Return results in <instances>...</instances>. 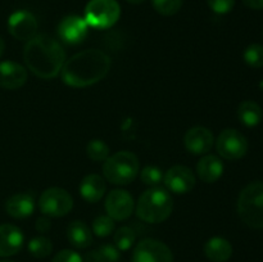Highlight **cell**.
Wrapping results in <instances>:
<instances>
[{
    "mask_svg": "<svg viewBox=\"0 0 263 262\" xmlns=\"http://www.w3.org/2000/svg\"><path fill=\"white\" fill-rule=\"evenodd\" d=\"M109 146L105 141L94 139L89 141L86 145V153L91 161L94 162H104L109 157Z\"/></svg>",
    "mask_w": 263,
    "mask_h": 262,
    "instance_id": "26",
    "label": "cell"
},
{
    "mask_svg": "<svg viewBox=\"0 0 263 262\" xmlns=\"http://www.w3.org/2000/svg\"><path fill=\"white\" fill-rule=\"evenodd\" d=\"M73 207V198L62 188H49L39 198V208L48 217H63Z\"/></svg>",
    "mask_w": 263,
    "mask_h": 262,
    "instance_id": "7",
    "label": "cell"
},
{
    "mask_svg": "<svg viewBox=\"0 0 263 262\" xmlns=\"http://www.w3.org/2000/svg\"><path fill=\"white\" fill-rule=\"evenodd\" d=\"M107 184L105 180L98 174L86 175L80 182V194L86 202L97 203L104 197Z\"/></svg>",
    "mask_w": 263,
    "mask_h": 262,
    "instance_id": "19",
    "label": "cell"
},
{
    "mask_svg": "<svg viewBox=\"0 0 263 262\" xmlns=\"http://www.w3.org/2000/svg\"><path fill=\"white\" fill-rule=\"evenodd\" d=\"M133 262H174V254L163 241L143 239L134 249Z\"/></svg>",
    "mask_w": 263,
    "mask_h": 262,
    "instance_id": "9",
    "label": "cell"
},
{
    "mask_svg": "<svg viewBox=\"0 0 263 262\" xmlns=\"http://www.w3.org/2000/svg\"><path fill=\"white\" fill-rule=\"evenodd\" d=\"M113 240H115V246L117 247L118 251H128L135 243L136 233L130 226H122V228L117 229Z\"/></svg>",
    "mask_w": 263,
    "mask_h": 262,
    "instance_id": "25",
    "label": "cell"
},
{
    "mask_svg": "<svg viewBox=\"0 0 263 262\" xmlns=\"http://www.w3.org/2000/svg\"><path fill=\"white\" fill-rule=\"evenodd\" d=\"M0 262H12V261H0Z\"/></svg>",
    "mask_w": 263,
    "mask_h": 262,
    "instance_id": "37",
    "label": "cell"
},
{
    "mask_svg": "<svg viewBox=\"0 0 263 262\" xmlns=\"http://www.w3.org/2000/svg\"><path fill=\"white\" fill-rule=\"evenodd\" d=\"M68 241L77 249H85L91 246L92 234L84 221H72L67 228Z\"/></svg>",
    "mask_w": 263,
    "mask_h": 262,
    "instance_id": "21",
    "label": "cell"
},
{
    "mask_svg": "<svg viewBox=\"0 0 263 262\" xmlns=\"http://www.w3.org/2000/svg\"><path fill=\"white\" fill-rule=\"evenodd\" d=\"M51 262H84L82 257L72 249H63L54 256Z\"/></svg>",
    "mask_w": 263,
    "mask_h": 262,
    "instance_id": "32",
    "label": "cell"
},
{
    "mask_svg": "<svg viewBox=\"0 0 263 262\" xmlns=\"http://www.w3.org/2000/svg\"><path fill=\"white\" fill-rule=\"evenodd\" d=\"M261 86H263V82H262V84H261Z\"/></svg>",
    "mask_w": 263,
    "mask_h": 262,
    "instance_id": "38",
    "label": "cell"
},
{
    "mask_svg": "<svg viewBox=\"0 0 263 262\" xmlns=\"http://www.w3.org/2000/svg\"><path fill=\"white\" fill-rule=\"evenodd\" d=\"M238 117L244 126L254 127L262 121V108L253 100H244L238 107Z\"/></svg>",
    "mask_w": 263,
    "mask_h": 262,
    "instance_id": "22",
    "label": "cell"
},
{
    "mask_svg": "<svg viewBox=\"0 0 263 262\" xmlns=\"http://www.w3.org/2000/svg\"><path fill=\"white\" fill-rule=\"evenodd\" d=\"M223 163L215 154H205L199 159L197 164V174L202 181L213 184L223 174Z\"/></svg>",
    "mask_w": 263,
    "mask_h": 262,
    "instance_id": "18",
    "label": "cell"
},
{
    "mask_svg": "<svg viewBox=\"0 0 263 262\" xmlns=\"http://www.w3.org/2000/svg\"><path fill=\"white\" fill-rule=\"evenodd\" d=\"M139 164L138 157L127 151L117 152L108 157L103 164L104 177L113 185H128L138 176Z\"/></svg>",
    "mask_w": 263,
    "mask_h": 262,
    "instance_id": "4",
    "label": "cell"
},
{
    "mask_svg": "<svg viewBox=\"0 0 263 262\" xmlns=\"http://www.w3.org/2000/svg\"><path fill=\"white\" fill-rule=\"evenodd\" d=\"M5 211L13 218L30 217L35 211V194L26 192L12 195L5 203Z\"/></svg>",
    "mask_w": 263,
    "mask_h": 262,
    "instance_id": "17",
    "label": "cell"
},
{
    "mask_svg": "<svg viewBox=\"0 0 263 262\" xmlns=\"http://www.w3.org/2000/svg\"><path fill=\"white\" fill-rule=\"evenodd\" d=\"M28 251L35 258H45L53 251V244L50 239L45 236H35L28 241Z\"/></svg>",
    "mask_w": 263,
    "mask_h": 262,
    "instance_id": "24",
    "label": "cell"
},
{
    "mask_svg": "<svg viewBox=\"0 0 263 262\" xmlns=\"http://www.w3.org/2000/svg\"><path fill=\"white\" fill-rule=\"evenodd\" d=\"M121 7L117 0H90L85 8L86 23L94 28H109L120 20Z\"/></svg>",
    "mask_w": 263,
    "mask_h": 262,
    "instance_id": "6",
    "label": "cell"
},
{
    "mask_svg": "<svg viewBox=\"0 0 263 262\" xmlns=\"http://www.w3.org/2000/svg\"><path fill=\"white\" fill-rule=\"evenodd\" d=\"M105 211L115 221L127 220L134 211V198L126 190L115 189L105 198Z\"/></svg>",
    "mask_w": 263,
    "mask_h": 262,
    "instance_id": "12",
    "label": "cell"
},
{
    "mask_svg": "<svg viewBox=\"0 0 263 262\" xmlns=\"http://www.w3.org/2000/svg\"><path fill=\"white\" fill-rule=\"evenodd\" d=\"M211 9L217 14H226L235 5V0H207Z\"/></svg>",
    "mask_w": 263,
    "mask_h": 262,
    "instance_id": "31",
    "label": "cell"
},
{
    "mask_svg": "<svg viewBox=\"0 0 263 262\" xmlns=\"http://www.w3.org/2000/svg\"><path fill=\"white\" fill-rule=\"evenodd\" d=\"M84 262H118L120 251L113 244H102L85 256Z\"/></svg>",
    "mask_w": 263,
    "mask_h": 262,
    "instance_id": "23",
    "label": "cell"
},
{
    "mask_svg": "<svg viewBox=\"0 0 263 262\" xmlns=\"http://www.w3.org/2000/svg\"><path fill=\"white\" fill-rule=\"evenodd\" d=\"M238 213L249 228L263 229V181L251 182L241 190Z\"/></svg>",
    "mask_w": 263,
    "mask_h": 262,
    "instance_id": "5",
    "label": "cell"
},
{
    "mask_svg": "<svg viewBox=\"0 0 263 262\" xmlns=\"http://www.w3.org/2000/svg\"><path fill=\"white\" fill-rule=\"evenodd\" d=\"M244 61L252 68H261L263 67V45L261 44H252L244 50Z\"/></svg>",
    "mask_w": 263,
    "mask_h": 262,
    "instance_id": "28",
    "label": "cell"
},
{
    "mask_svg": "<svg viewBox=\"0 0 263 262\" xmlns=\"http://www.w3.org/2000/svg\"><path fill=\"white\" fill-rule=\"evenodd\" d=\"M163 184L168 192L186 194L195 186V175L189 167L177 164L164 172Z\"/></svg>",
    "mask_w": 263,
    "mask_h": 262,
    "instance_id": "11",
    "label": "cell"
},
{
    "mask_svg": "<svg viewBox=\"0 0 263 262\" xmlns=\"http://www.w3.org/2000/svg\"><path fill=\"white\" fill-rule=\"evenodd\" d=\"M215 136L212 131L203 126L189 128L184 135V145L190 153L205 154L213 148Z\"/></svg>",
    "mask_w": 263,
    "mask_h": 262,
    "instance_id": "14",
    "label": "cell"
},
{
    "mask_svg": "<svg viewBox=\"0 0 263 262\" xmlns=\"http://www.w3.org/2000/svg\"><path fill=\"white\" fill-rule=\"evenodd\" d=\"M23 59L35 76L49 80L58 76L66 63V51L59 41L45 33H39L26 43Z\"/></svg>",
    "mask_w": 263,
    "mask_h": 262,
    "instance_id": "1",
    "label": "cell"
},
{
    "mask_svg": "<svg viewBox=\"0 0 263 262\" xmlns=\"http://www.w3.org/2000/svg\"><path fill=\"white\" fill-rule=\"evenodd\" d=\"M215 143L218 154L229 161L243 158L248 152V140L235 128H226L221 131Z\"/></svg>",
    "mask_w": 263,
    "mask_h": 262,
    "instance_id": "8",
    "label": "cell"
},
{
    "mask_svg": "<svg viewBox=\"0 0 263 262\" xmlns=\"http://www.w3.org/2000/svg\"><path fill=\"white\" fill-rule=\"evenodd\" d=\"M163 172L157 166H145L140 172V180L145 185L154 188L163 181Z\"/></svg>",
    "mask_w": 263,
    "mask_h": 262,
    "instance_id": "29",
    "label": "cell"
},
{
    "mask_svg": "<svg viewBox=\"0 0 263 262\" xmlns=\"http://www.w3.org/2000/svg\"><path fill=\"white\" fill-rule=\"evenodd\" d=\"M87 27L89 25L84 18L79 15H68L64 17L58 25V35L66 44L76 45L86 38Z\"/></svg>",
    "mask_w": 263,
    "mask_h": 262,
    "instance_id": "13",
    "label": "cell"
},
{
    "mask_svg": "<svg viewBox=\"0 0 263 262\" xmlns=\"http://www.w3.org/2000/svg\"><path fill=\"white\" fill-rule=\"evenodd\" d=\"M244 4L248 8L254 10H261L263 9V0H243Z\"/></svg>",
    "mask_w": 263,
    "mask_h": 262,
    "instance_id": "34",
    "label": "cell"
},
{
    "mask_svg": "<svg viewBox=\"0 0 263 262\" xmlns=\"http://www.w3.org/2000/svg\"><path fill=\"white\" fill-rule=\"evenodd\" d=\"M156 12L162 15H174L181 9L182 0H152Z\"/></svg>",
    "mask_w": 263,
    "mask_h": 262,
    "instance_id": "30",
    "label": "cell"
},
{
    "mask_svg": "<svg viewBox=\"0 0 263 262\" xmlns=\"http://www.w3.org/2000/svg\"><path fill=\"white\" fill-rule=\"evenodd\" d=\"M204 254L213 262H226L233 256V246L221 236H213L204 244Z\"/></svg>",
    "mask_w": 263,
    "mask_h": 262,
    "instance_id": "20",
    "label": "cell"
},
{
    "mask_svg": "<svg viewBox=\"0 0 263 262\" xmlns=\"http://www.w3.org/2000/svg\"><path fill=\"white\" fill-rule=\"evenodd\" d=\"M110 58L102 50L87 49L67 59L62 80L71 87H86L104 79L110 69Z\"/></svg>",
    "mask_w": 263,
    "mask_h": 262,
    "instance_id": "2",
    "label": "cell"
},
{
    "mask_svg": "<svg viewBox=\"0 0 263 262\" xmlns=\"http://www.w3.org/2000/svg\"><path fill=\"white\" fill-rule=\"evenodd\" d=\"M27 81V69L22 64L13 61L0 62V87L15 90Z\"/></svg>",
    "mask_w": 263,
    "mask_h": 262,
    "instance_id": "15",
    "label": "cell"
},
{
    "mask_svg": "<svg viewBox=\"0 0 263 262\" xmlns=\"http://www.w3.org/2000/svg\"><path fill=\"white\" fill-rule=\"evenodd\" d=\"M127 3H130V4H141V3H144L145 0H126Z\"/></svg>",
    "mask_w": 263,
    "mask_h": 262,
    "instance_id": "36",
    "label": "cell"
},
{
    "mask_svg": "<svg viewBox=\"0 0 263 262\" xmlns=\"http://www.w3.org/2000/svg\"><path fill=\"white\" fill-rule=\"evenodd\" d=\"M174 210V199L167 189L154 186L145 190L136 203V215L148 223L166 221Z\"/></svg>",
    "mask_w": 263,
    "mask_h": 262,
    "instance_id": "3",
    "label": "cell"
},
{
    "mask_svg": "<svg viewBox=\"0 0 263 262\" xmlns=\"http://www.w3.org/2000/svg\"><path fill=\"white\" fill-rule=\"evenodd\" d=\"M25 236L22 230L12 223L0 225V257H10L22 249Z\"/></svg>",
    "mask_w": 263,
    "mask_h": 262,
    "instance_id": "16",
    "label": "cell"
},
{
    "mask_svg": "<svg viewBox=\"0 0 263 262\" xmlns=\"http://www.w3.org/2000/svg\"><path fill=\"white\" fill-rule=\"evenodd\" d=\"M37 20L28 10H17L8 18V31L17 40H31L37 35Z\"/></svg>",
    "mask_w": 263,
    "mask_h": 262,
    "instance_id": "10",
    "label": "cell"
},
{
    "mask_svg": "<svg viewBox=\"0 0 263 262\" xmlns=\"http://www.w3.org/2000/svg\"><path fill=\"white\" fill-rule=\"evenodd\" d=\"M4 50H5V41L4 39L0 36V58H2V55L4 54Z\"/></svg>",
    "mask_w": 263,
    "mask_h": 262,
    "instance_id": "35",
    "label": "cell"
},
{
    "mask_svg": "<svg viewBox=\"0 0 263 262\" xmlns=\"http://www.w3.org/2000/svg\"><path fill=\"white\" fill-rule=\"evenodd\" d=\"M115 230V220L108 215H99L92 221V233L99 238L110 235Z\"/></svg>",
    "mask_w": 263,
    "mask_h": 262,
    "instance_id": "27",
    "label": "cell"
},
{
    "mask_svg": "<svg viewBox=\"0 0 263 262\" xmlns=\"http://www.w3.org/2000/svg\"><path fill=\"white\" fill-rule=\"evenodd\" d=\"M36 230L39 231V233H48L49 230H50L51 228V222L50 220H49L46 216H43V217H39L37 220H36V225H35Z\"/></svg>",
    "mask_w": 263,
    "mask_h": 262,
    "instance_id": "33",
    "label": "cell"
}]
</instances>
